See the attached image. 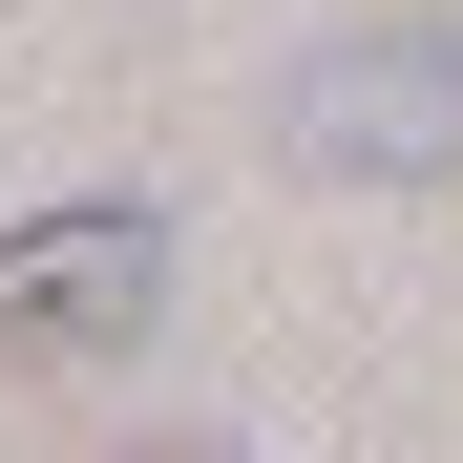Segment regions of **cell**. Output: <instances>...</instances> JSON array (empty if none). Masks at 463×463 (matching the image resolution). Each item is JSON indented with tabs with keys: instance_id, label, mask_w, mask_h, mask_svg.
Wrapping results in <instances>:
<instances>
[{
	"instance_id": "cell-2",
	"label": "cell",
	"mask_w": 463,
	"mask_h": 463,
	"mask_svg": "<svg viewBox=\"0 0 463 463\" xmlns=\"http://www.w3.org/2000/svg\"><path fill=\"white\" fill-rule=\"evenodd\" d=\"M295 169H337V190H421L463 169V43L401 22V43H317L295 63Z\"/></svg>"
},
{
	"instance_id": "cell-1",
	"label": "cell",
	"mask_w": 463,
	"mask_h": 463,
	"mask_svg": "<svg viewBox=\"0 0 463 463\" xmlns=\"http://www.w3.org/2000/svg\"><path fill=\"white\" fill-rule=\"evenodd\" d=\"M169 317V211L147 190H63V211H0V358L22 379H85Z\"/></svg>"
},
{
	"instance_id": "cell-3",
	"label": "cell",
	"mask_w": 463,
	"mask_h": 463,
	"mask_svg": "<svg viewBox=\"0 0 463 463\" xmlns=\"http://www.w3.org/2000/svg\"><path fill=\"white\" fill-rule=\"evenodd\" d=\"M147 463H232V442H147Z\"/></svg>"
}]
</instances>
